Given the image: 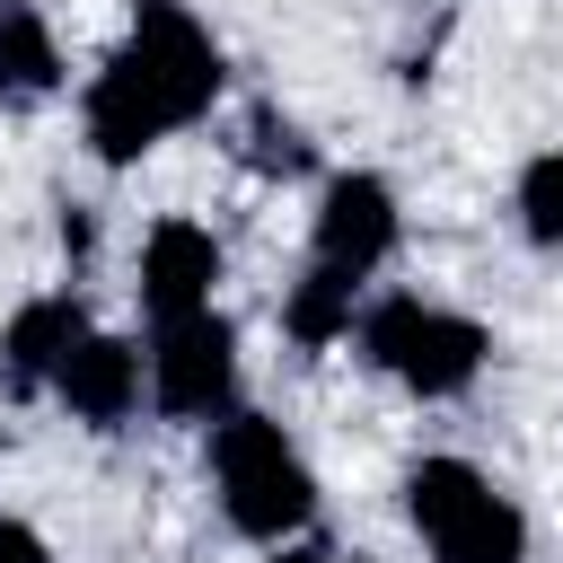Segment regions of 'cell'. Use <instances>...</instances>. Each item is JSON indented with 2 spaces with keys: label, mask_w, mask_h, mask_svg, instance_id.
I'll return each mask as SVG.
<instances>
[{
  "label": "cell",
  "mask_w": 563,
  "mask_h": 563,
  "mask_svg": "<svg viewBox=\"0 0 563 563\" xmlns=\"http://www.w3.org/2000/svg\"><path fill=\"white\" fill-rule=\"evenodd\" d=\"M79 334H88V308H79L70 290H53V299H26V308L9 317V334H0V361H9V378H35V387H53V369L79 352Z\"/></svg>",
  "instance_id": "9"
},
{
  "label": "cell",
  "mask_w": 563,
  "mask_h": 563,
  "mask_svg": "<svg viewBox=\"0 0 563 563\" xmlns=\"http://www.w3.org/2000/svg\"><path fill=\"white\" fill-rule=\"evenodd\" d=\"M387 255H396V194H387V176H369V167L325 176V194H317V264L343 273V282H369Z\"/></svg>",
  "instance_id": "6"
},
{
  "label": "cell",
  "mask_w": 563,
  "mask_h": 563,
  "mask_svg": "<svg viewBox=\"0 0 563 563\" xmlns=\"http://www.w3.org/2000/svg\"><path fill=\"white\" fill-rule=\"evenodd\" d=\"M62 88V44L35 0H0V97H53Z\"/></svg>",
  "instance_id": "10"
},
{
  "label": "cell",
  "mask_w": 563,
  "mask_h": 563,
  "mask_svg": "<svg viewBox=\"0 0 563 563\" xmlns=\"http://www.w3.org/2000/svg\"><path fill=\"white\" fill-rule=\"evenodd\" d=\"M132 290H141L150 325L211 308V290H220V238H211L202 220H150L141 264H132Z\"/></svg>",
  "instance_id": "7"
},
{
  "label": "cell",
  "mask_w": 563,
  "mask_h": 563,
  "mask_svg": "<svg viewBox=\"0 0 563 563\" xmlns=\"http://www.w3.org/2000/svg\"><path fill=\"white\" fill-rule=\"evenodd\" d=\"M361 352L405 387V396H466L475 387V369H484V352H493V334L475 325V317H457V308H431V299H378V308H361Z\"/></svg>",
  "instance_id": "4"
},
{
  "label": "cell",
  "mask_w": 563,
  "mask_h": 563,
  "mask_svg": "<svg viewBox=\"0 0 563 563\" xmlns=\"http://www.w3.org/2000/svg\"><path fill=\"white\" fill-rule=\"evenodd\" d=\"M88 238H97V229H88V211H62V246H70V255H88Z\"/></svg>",
  "instance_id": "15"
},
{
  "label": "cell",
  "mask_w": 563,
  "mask_h": 563,
  "mask_svg": "<svg viewBox=\"0 0 563 563\" xmlns=\"http://www.w3.org/2000/svg\"><path fill=\"white\" fill-rule=\"evenodd\" d=\"M519 229L537 246H563V150H545V158L519 167Z\"/></svg>",
  "instance_id": "12"
},
{
  "label": "cell",
  "mask_w": 563,
  "mask_h": 563,
  "mask_svg": "<svg viewBox=\"0 0 563 563\" xmlns=\"http://www.w3.org/2000/svg\"><path fill=\"white\" fill-rule=\"evenodd\" d=\"M405 510H413L431 563H528L519 501L493 493V475L466 466V457H422L405 475Z\"/></svg>",
  "instance_id": "3"
},
{
  "label": "cell",
  "mask_w": 563,
  "mask_h": 563,
  "mask_svg": "<svg viewBox=\"0 0 563 563\" xmlns=\"http://www.w3.org/2000/svg\"><path fill=\"white\" fill-rule=\"evenodd\" d=\"M53 396L70 405V422H88V431H114V422H132V405L150 396V352L141 343H123V334H79V352L53 369Z\"/></svg>",
  "instance_id": "8"
},
{
  "label": "cell",
  "mask_w": 563,
  "mask_h": 563,
  "mask_svg": "<svg viewBox=\"0 0 563 563\" xmlns=\"http://www.w3.org/2000/svg\"><path fill=\"white\" fill-rule=\"evenodd\" d=\"M273 563H334V545H325V537H282Z\"/></svg>",
  "instance_id": "14"
},
{
  "label": "cell",
  "mask_w": 563,
  "mask_h": 563,
  "mask_svg": "<svg viewBox=\"0 0 563 563\" xmlns=\"http://www.w3.org/2000/svg\"><path fill=\"white\" fill-rule=\"evenodd\" d=\"M238 334L220 308H194V317H158L150 325V405L167 422H220L238 413Z\"/></svg>",
  "instance_id": "5"
},
{
  "label": "cell",
  "mask_w": 563,
  "mask_h": 563,
  "mask_svg": "<svg viewBox=\"0 0 563 563\" xmlns=\"http://www.w3.org/2000/svg\"><path fill=\"white\" fill-rule=\"evenodd\" d=\"M220 79H229V70H220V44H211L176 0H141L132 35L114 44V62H106V70L88 79V97H79L88 150H97L106 167L150 158L167 132H185V123L211 114Z\"/></svg>",
  "instance_id": "1"
},
{
  "label": "cell",
  "mask_w": 563,
  "mask_h": 563,
  "mask_svg": "<svg viewBox=\"0 0 563 563\" xmlns=\"http://www.w3.org/2000/svg\"><path fill=\"white\" fill-rule=\"evenodd\" d=\"M352 290L361 282H343V273H325V264H308L299 282H290V299H282V334L299 343V352H325V343H343L361 317H352Z\"/></svg>",
  "instance_id": "11"
},
{
  "label": "cell",
  "mask_w": 563,
  "mask_h": 563,
  "mask_svg": "<svg viewBox=\"0 0 563 563\" xmlns=\"http://www.w3.org/2000/svg\"><path fill=\"white\" fill-rule=\"evenodd\" d=\"M0 563H53V554H44V537L26 519H0Z\"/></svg>",
  "instance_id": "13"
},
{
  "label": "cell",
  "mask_w": 563,
  "mask_h": 563,
  "mask_svg": "<svg viewBox=\"0 0 563 563\" xmlns=\"http://www.w3.org/2000/svg\"><path fill=\"white\" fill-rule=\"evenodd\" d=\"M211 484H220L229 528L255 537V545L308 537V519H317V475L290 449V431L264 422V413H220L211 422Z\"/></svg>",
  "instance_id": "2"
}]
</instances>
